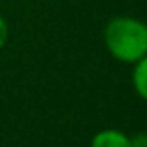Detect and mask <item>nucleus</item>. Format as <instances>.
<instances>
[{"label":"nucleus","instance_id":"nucleus-1","mask_svg":"<svg viewBox=\"0 0 147 147\" xmlns=\"http://www.w3.org/2000/svg\"><path fill=\"white\" fill-rule=\"evenodd\" d=\"M105 43L116 60L135 63L147 55V24L134 17H115L105 29Z\"/></svg>","mask_w":147,"mask_h":147},{"label":"nucleus","instance_id":"nucleus-2","mask_svg":"<svg viewBox=\"0 0 147 147\" xmlns=\"http://www.w3.org/2000/svg\"><path fill=\"white\" fill-rule=\"evenodd\" d=\"M91 147H134V142L120 130H101L92 137Z\"/></svg>","mask_w":147,"mask_h":147},{"label":"nucleus","instance_id":"nucleus-4","mask_svg":"<svg viewBox=\"0 0 147 147\" xmlns=\"http://www.w3.org/2000/svg\"><path fill=\"white\" fill-rule=\"evenodd\" d=\"M7 38H9V28H7L5 19L0 16V48L7 43Z\"/></svg>","mask_w":147,"mask_h":147},{"label":"nucleus","instance_id":"nucleus-3","mask_svg":"<svg viewBox=\"0 0 147 147\" xmlns=\"http://www.w3.org/2000/svg\"><path fill=\"white\" fill-rule=\"evenodd\" d=\"M132 80H134V87L137 94L147 101V55L135 62Z\"/></svg>","mask_w":147,"mask_h":147}]
</instances>
